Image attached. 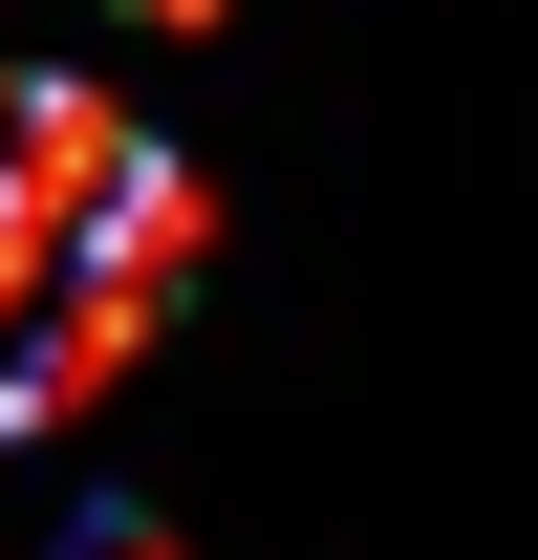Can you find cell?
Returning a JSON list of instances; mask_svg holds the SVG:
<instances>
[{"label":"cell","instance_id":"cell-1","mask_svg":"<svg viewBox=\"0 0 538 560\" xmlns=\"http://www.w3.org/2000/svg\"><path fill=\"white\" fill-rule=\"evenodd\" d=\"M66 560H173V539H130V517H86V539H66Z\"/></svg>","mask_w":538,"mask_h":560},{"label":"cell","instance_id":"cell-2","mask_svg":"<svg viewBox=\"0 0 538 560\" xmlns=\"http://www.w3.org/2000/svg\"><path fill=\"white\" fill-rule=\"evenodd\" d=\"M130 22H215V0H130Z\"/></svg>","mask_w":538,"mask_h":560}]
</instances>
